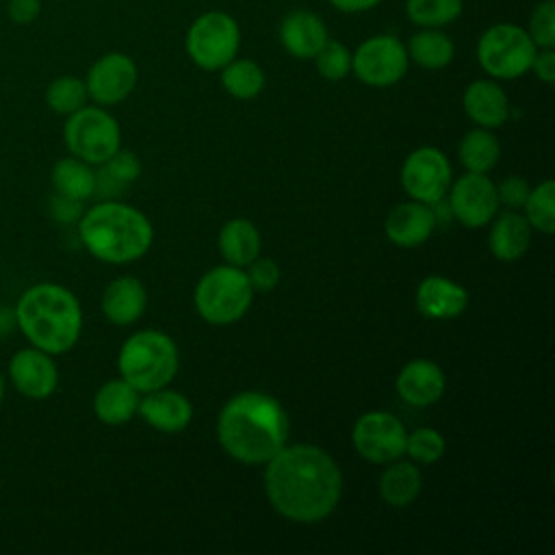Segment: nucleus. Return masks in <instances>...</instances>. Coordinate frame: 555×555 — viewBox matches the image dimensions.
I'll list each match as a JSON object with an SVG mask.
<instances>
[{
	"mask_svg": "<svg viewBox=\"0 0 555 555\" xmlns=\"http://www.w3.org/2000/svg\"><path fill=\"white\" fill-rule=\"evenodd\" d=\"M264 492L280 516L310 525L336 509L343 494V475L321 447L284 444L267 462Z\"/></svg>",
	"mask_w": 555,
	"mask_h": 555,
	"instance_id": "1",
	"label": "nucleus"
},
{
	"mask_svg": "<svg viewBox=\"0 0 555 555\" xmlns=\"http://www.w3.org/2000/svg\"><path fill=\"white\" fill-rule=\"evenodd\" d=\"M288 416L278 399L258 390L234 395L219 412L217 440L241 464H267L288 440Z\"/></svg>",
	"mask_w": 555,
	"mask_h": 555,
	"instance_id": "2",
	"label": "nucleus"
},
{
	"mask_svg": "<svg viewBox=\"0 0 555 555\" xmlns=\"http://www.w3.org/2000/svg\"><path fill=\"white\" fill-rule=\"evenodd\" d=\"M11 312L22 336L33 347L52 356L67 353L82 332L78 297L54 282H39L26 288Z\"/></svg>",
	"mask_w": 555,
	"mask_h": 555,
	"instance_id": "3",
	"label": "nucleus"
},
{
	"mask_svg": "<svg viewBox=\"0 0 555 555\" xmlns=\"http://www.w3.org/2000/svg\"><path fill=\"white\" fill-rule=\"evenodd\" d=\"M78 236L93 258L108 264H128L150 249L154 230L139 208L104 199L82 212Z\"/></svg>",
	"mask_w": 555,
	"mask_h": 555,
	"instance_id": "4",
	"label": "nucleus"
},
{
	"mask_svg": "<svg viewBox=\"0 0 555 555\" xmlns=\"http://www.w3.org/2000/svg\"><path fill=\"white\" fill-rule=\"evenodd\" d=\"M180 356L173 338L158 330H141L128 336L117 356L119 375L139 392L167 386L178 373Z\"/></svg>",
	"mask_w": 555,
	"mask_h": 555,
	"instance_id": "5",
	"label": "nucleus"
},
{
	"mask_svg": "<svg viewBox=\"0 0 555 555\" xmlns=\"http://www.w3.org/2000/svg\"><path fill=\"white\" fill-rule=\"evenodd\" d=\"M254 299V288L249 284L243 267L219 264L206 271L195 286V308L199 317L210 325H230L243 319Z\"/></svg>",
	"mask_w": 555,
	"mask_h": 555,
	"instance_id": "6",
	"label": "nucleus"
},
{
	"mask_svg": "<svg viewBox=\"0 0 555 555\" xmlns=\"http://www.w3.org/2000/svg\"><path fill=\"white\" fill-rule=\"evenodd\" d=\"M538 48L529 33L514 22L488 26L475 48L479 67L494 80H516L531 69Z\"/></svg>",
	"mask_w": 555,
	"mask_h": 555,
	"instance_id": "7",
	"label": "nucleus"
},
{
	"mask_svg": "<svg viewBox=\"0 0 555 555\" xmlns=\"http://www.w3.org/2000/svg\"><path fill=\"white\" fill-rule=\"evenodd\" d=\"M241 39V26L230 13L208 9L189 24L184 52L195 67L204 72H219L238 54Z\"/></svg>",
	"mask_w": 555,
	"mask_h": 555,
	"instance_id": "8",
	"label": "nucleus"
},
{
	"mask_svg": "<svg viewBox=\"0 0 555 555\" xmlns=\"http://www.w3.org/2000/svg\"><path fill=\"white\" fill-rule=\"evenodd\" d=\"M65 147L72 156L102 165L121 147V130L117 119L104 106H82L67 115L63 126Z\"/></svg>",
	"mask_w": 555,
	"mask_h": 555,
	"instance_id": "9",
	"label": "nucleus"
},
{
	"mask_svg": "<svg viewBox=\"0 0 555 555\" xmlns=\"http://www.w3.org/2000/svg\"><path fill=\"white\" fill-rule=\"evenodd\" d=\"M410 67L405 43L392 33L371 35L351 52V74L366 87L397 85Z\"/></svg>",
	"mask_w": 555,
	"mask_h": 555,
	"instance_id": "10",
	"label": "nucleus"
},
{
	"mask_svg": "<svg viewBox=\"0 0 555 555\" xmlns=\"http://www.w3.org/2000/svg\"><path fill=\"white\" fill-rule=\"evenodd\" d=\"M405 427L403 423L382 410L364 412L351 431L353 447L360 457L373 464H388L392 460H399L405 451Z\"/></svg>",
	"mask_w": 555,
	"mask_h": 555,
	"instance_id": "11",
	"label": "nucleus"
},
{
	"mask_svg": "<svg viewBox=\"0 0 555 555\" xmlns=\"http://www.w3.org/2000/svg\"><path fill=\"white\" fill-rule=\"evenodd\" d=\"M401 186L410 199L434 204L451 186V163L438 147H418L410 152L401 167Z\"/></svg>",
	"mask_w": 555,
	"mask_h": 555,
	"instance_id": "12",
	"label": "nucleus"
},
{
	"mask_svg": "<svg viewBox=\"0 0 555 555\" xmlns=\"http://www.w3.org/2000/svg\"><path fill=\"white\" fill-rule=\"evenodd\" d=\"M447 193L451 215L473 230L488 225L501 206L496 184L486 173L466 171L449 186Z\"/></svg>",
	"mask_w": 555,
	"mask_h": 555,
	"instance_id": "13",
	"label": "nucleus"
},
{
	"mask_svg": "<svg viewBox=\"0 0 555 555\" xmlns=\"http://www.w3.org/2000/svg\"><path fill=\"white\" fill-rule=\"evenodd\" d=\"M139 82V67L126 52L102 54L87 72V95L98 106H113L124 102Z\"/></svg>",
	"mask_w": 555,
	"mask_h": 555,
	"instance_id": "14",
	"label": "nucleus"
},
{
	"mask_svg": "<svg viewBox=\"0 0 555 555\" xmlns=\"http://www.w3.org/2000/svg\"><path fill=\"white\" fill-rule=\"evenodd\" d=\"M9 382L26 399H48L59 386V366L54 356L33 345L17 349L9 360Z\"/></svg>",
	"mask_w": 555,
	"mask_h": 555,
	"instance_id": "15",
	"label": "nucleus"
},
{
	"mask_svg": "<svg viewBox=\"0 0 555 555\" xmlns=\"http://www.w3.org/2000/svg\"><path fill=\"white\" fill-rule=\"evenodd\" d=\"M278 39L291 56L308 61L330 39V33L319 13L310 9H291L280 20Z\"/></svg>",
	"mask_w": 555,
	"mask_h": 555,
	"instance_id": "16",
	"label": "nucleus"
},
{
	"mask_svg": "<svg viewBox=\"0 0 555 555\" xmlns=\"http://www.w3.org/2000/svg\"><path fill=\"white\" fill-rule=\"evenodd\" d=\"M137 412L150 427L163 434H178L186 429L193 418L191 401L182 392L169 390L167 386L145 392V397L139 399Z\"/></svg>",
	"mask_w": 555,
	"mask_h": 555,
	"instance_id": "17",
	"label": "nucleus"
},
{
	"mask_svg": "<svg viewBox=\"0 0 555 555\" xmlns=\"http://www.w3.org/2000/svg\"><path fill=\"white\" fill-rule=\"evenodd\" d=\"M436 215L429 204L410 199L403 204H397L388 217H386V236L397 247H418L423 245L436 228Z\"/></svg>",
	"mask_w": 555,
	"mask_h": 555,
	"instance_id": "18",
	"label": "nucleus"
},
{
	"mask_svg": "<svg viewBox=\"0 0 555 555\" xmlns=\"http://www.w3.org/2000/svg\"><path fill=\"white\" fill-rule=\"evenodd\" d=\"M464 113L479 128H499L509 119V98L494 78L473 80L462 95Z\"/></svg>",
	"mask_w": 555,
	"mask_h": 555,
	"instance_id": "19",
	"label": "nucleus"
},
{
	"mask_svg": "<svg viewBox=\"0 0 555 555\" xmlns=\"http://www.w3.org/2000/svg\"><path fill=\"white\" fill-rule=\"evenodd\" d=\"M397 392L414 408L434 405L444 395V373L434 360H410L397 375Z\"/></svg>",
	"mask_w": 555,
	"mask_h": 555,
	"instance_id": "20",
	"label": "nucleus"
},
{
	"mask_svg": "<svg viewBox=\"0 0 555 555\" xmlns=\"http://www.w3.org/2000/svg\"><path fill=\"white\" fill-rule=\"evenodd\" d=\"M468 306V291L444 275H427L416 288V308L423 317L447 321L460 317Z\"/></svg>",
	"mask_w": 555,
	"mask_h": 555,
	"instance_id": "21",
	"label": "nucleus"
},
{
	"mask_svg": "<svg viewBox=\"0 0 555 555\" xmlns=\"http://www.w3.org/2000/svg\"><path fill=\"white\" fill-rule=\"evenodd\" d=\"M145 304H147L145 286L132 275H121L111 280L100 301L104 317L113 325L134 323L145 312Z\"/></svg>",
	"mask_w": 555,
	"mask_h": 555,
	"instance_id": "22",
	"label": "nucleus"
},
{
	"mask_svg": "<svg viewBox=\"0 0 555 555\" xmlns=\"http://www.w3.org/2000/svg\"><path fill=\"white\" fill-rule=\"evenodd\" d=\"M531 243V225L525 215L516 210H507L499 215L490 228L488 245L496 260L514 262L529 249Z\"/></svg>",
	"mask_w": 555,
	"mask_h": 555,
	"instance_id": "23",
	"label": "nucleus"
},
{
	"mask_svg": "<svg viewBox=\"0 0 555 555\" xmlns=\"http://www.w3.org/2000/svg\"><path fill=\"white\" fill-rule=\"evenodd\" d=\"M139 390L124 377L104 382L93 397V412L104 425H124L139 410Z\"/></svg>",
	"mask_w": 555,
	"mask_h": 555,
	"instance_id": "24",
	"label": "nucleus"
},
{
	"mask_svg": "<svg viewBox=\"0 0 555 555\" xmlns=\"http://www.w3.org/2000/svg\"><path fill=\"white\" fill-rule=\"evenodd\" d=\"M217 245L228 264L247 267L260 256V232L249 219L236 217L221 225Z\"/></svg>",
	"mask_w": 555,
	"mask_h": 555,
	"instance_id": "25",
	"label": "nucleus"
},
{
	"mask_svg": "<svg viewBox=\"0 0 555 555\" xmlns=\"http://www.w3.org/2000/svg\"><path fill=\"white\" fill-rule=\"evenodd\" d=\"M410 63L423 69H444L455 56V43L442 28H418L405 43Z\"/></svg>",
	"mask_w": 555,
	"mask_h": 555,
	"instance_id": "26",
	"label": "nucleus"
},
{
	"mask_svg": "<svg viewBox=\"0 0 555 555\" xmlns=\"http://www.w3.org/2000/svg\"><path fill=\"white\" fill-rule=\"evenodd\" d=\"M421 486H423L421 470L412 462L392 460L379 475L377 490L386 505L405 507L418 496Z\"/></svg>",
	"mask_w": 555,
	"mask_h": 555,
	"instance_id": "27",
	"label": "nucleus"
},
{
	"mask_svg": "<svg viewBox=\"0 0 555 555\" xmlns=\"http://www.w3.org/2000/svg\"><path fill=\"white\" fill-rule=\"evenodd\" d=\"M50 180H52L54 193L65 197L87 202L89 197L95 195V171L91 169L89 163L76 156L59 158L50 171Z\"/></svg>",
	"mask_w": 555,
	"mask_h": 555,
	"instance_id": "28",
	"label": "nucleus"
},
{
	"mask_svg": "<svg viewBox=\"0 0 555 555\" xmlns=\"http://www.w3.org/2000/svg\"><path fill=\"white\" fill-rule=\"evenodd\" d=\"M219 80L225 93L236 100H254L262 93L267 76L264 69L254 59L234 56L228 65L219 69Z\"/></svg>",
	"mask_w": 555,
	"mask_h": 555,
	"instance_id": "29",
	"label": "nucleus"
},
{
	"mask_svg": "<svg viewBox=\"0 0 555 555\" xmlns=\"http://www.w3.org/2000/svg\"><path fill=\"white\" fill-rule=\"evenodd\" d=\"M457 156L466 171L488 173L501 156V143L490 128H475L462 137Z\"/></svg>",
	"mask_w": 555,
	"mask_h": 555,
	"instance_id": "30",
	"label": "nucleus"
},
{
	"mask_svg": "<svg viewBox=\"0 0 555 555\" xmlns=\"http://www.w3.org/2000/svg\"><path fill=\"white\" fill-rule=\"evenodd\" d=\"M141 176V163L134 152L117 150L108 160L100 165L95 171V193L113 197L121 193L128 184H132Z\"/></svg>",
	"mask_w": 555,
	"mask_h": 555,
	"instance_id": "31",
	"label": "nucleus"
},
{
	"mask_svg": "<svg viewBox=\"0 0 555 555\" xmlns=\"http://www.w3.org/2000/svg\"><path fill=\"white\" fill-rule=\"evenodd\" d=\"M403 11L418 28H444L464 13V0H405Z\"/></svg>",
	"mask_w": 555,
	"mask_h": 555,
	"instance_id": "32",
	"label": "nucleus"
},
{
	"mask_svg": "<svg viewBox=\"0 0 555 555\" xmlns=\"http://www.w3.org/2000/svg\"><path fill=\"white\" fill-rule=\"evenodd\" d=\"M522 208L531 230H538L542 234H553L555 232V182L544 180L535 189H531Z\"/></svg>",
	"mask_w": 555,
	"mask_h": 555,
	"instance_id": "33",
	"label": "nucleus"
},
{
	"mask_svg": "<svg viewBox=\"0 0 555 555\" xmlns=\"http://www.w3.org/2000/svg\"><path fill=\"white\" fill-rule=\"evenodd\" d=\"M87 85L78 76H59L46 89V104L56 115H72L87 104Z\"/></svg>",
	"mask_w": 555,
	"mask_h": 555,
	"instance_id": "34",
	"label": "nucleus"
},
{
	"mask_svg": "<svg viewBox=\"0 0 555 555\" xmlns=\"http://www.w3.org/2000/svg\"><path fill=\"white\" fill-rule=\"evenodd\" d=\"M312 61L319 76L330 82H338L351 74V50L338 39L330 37L312 56Z\"/></svg>",
	"mask_w": 555,
	"mask_h": 555,
	"instance_id": "35",
	"label": "nucleus"
},
{
	"mask_svg": "<svg viewBox=\"0 0 555 555\" xmlns=\"http://www.w3.org/2000/svg\"><path fill=\"white\" fill-rule=\"evenodd\" d=\"M447 442L434 427H418L405 436V455L418 464H434L444 455Z\"/></svg>",
	"mask_w": 555,
	"mask_h": 555,
	"instance_id": "36",
	"label": "nucleus"
},
{
	"mask_svg": "<svg viewBox=\"0 0 555 555\" xmlns=\"http://www.w3.org/2000/svg\"><path fill=\"white\" fill-rule=\"evenodd\" d=\"M535 48H555V2L540 0L527 20L525 28Z\"/></svg>",
	"mask_w": 555,
	"mask_h": 555,
	"instance_id": "37",
	"label": "nucleus"
},
{
	"mask_svg": "<svg viewBox=\"0 0 555 555\" xmlns=\"http://www.w3.org/2000/svg\"><path fill=\"white\" fill-rule=\"evenodd\" d=\"M247 267H249V269H247L245 273H247L249 284H251L254 291L267 293V291H271V288L278 286V282H280V267L275 264V260H271V258H260V256H258V258L251 260Z\"/></svg>",
	"mask_w": 555,
	"mask_h": 555,
	"instance_id": "38",
	"label": "nucleus"
},
{
	"mask_svg": "<svg viewBox=\"0 0 555 555\" xmlns=\"http://www.w3.org/2000/svg\"><path fill=\"white\" fill-rule=\"evenodd\" d=\"M529 184L525 178L520 176H507L499 186H496V197H499V204L516 210V208H522L525 202H527V195H529Z\"/></svg>",
	"mask_w": 555,
	"mask_h": 555,
	"instance_id": "39",
	"label": "nucleus"
},
{
	"mask_svg": "<svg viewBox=\"0 0 555 555\" xmlns=\"http://www.w3.org/2000/svg\"><path fill=\"white\" fill-rule=\"evenodd\" d=\"M82 212H85L82 202H78V199L65 197V195H59V193H54L52 199H50V215L54 217V221H59L63 225L78 223Z\"/></svg>",
	"mask_w": 555,
	"mask_h": 555,
	"instance_id": "40",
	"label": "nucleus"
},
{
	"mask_svg": "<svg viewBox=\"0 0 555 555\" xmlns=\"http://www.w3.org/2000/svg\"><path fill=\"white\" fill-rule=\"evenodd\" d=\"M529 72H533L540 82L553 85L555 82V48H538Z\"/></svg>",
	"mask_w": 555,
	"mask_h": 555,
	"instance_id": "41",
	"label": "nucleus"
},
{
	"mask_svg": "<svg viewBox=\"0 0 555 555\" xmlns=\"http://www.w3.org/2000/svg\"><path fill=\"white\" fill-rule=\"evenodd\" d=\"M7 11L15 24H30L41 11V0H11Z\"/></svg>",
	"mask_w": 555,
	"mask_h": 555,
	"instance_id": "42",
	"label": "nucleus"
},
{
	"mask_svg": "<svg viewBox=\"0 0 555 555\" xmlns=\"http://www.w3.org/2000/svg\"><path fill=\"white\" fill-rule=\"evenodd\" d=\"M336 11L347 13V15H358V13H366L371 9H375L377 4H382V0H327Z\"/></svg>",
	"mask_w": 555,
	"mask_h": 555,
	"instance_id": "43",
	"label": "nucleus"
},
{
	"mask_svg": "<svg viewBox=\"0 0 555 555\" xmlns=\"http://www.w3.org/2000/svg\"><path fill=\"white\" fill-rule=\"evenodd\" d=\"M4 392H7V377H4V373L0 371V403H2V399H4Z\"/></svg>",
	"mask_w": 555,
	"mask_h": 555,
	"instance_id": "44",
	"label": "nucleus"
}]
</instances>
